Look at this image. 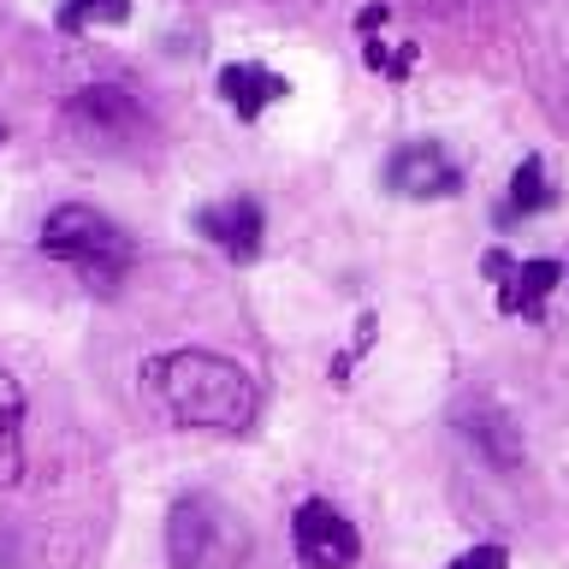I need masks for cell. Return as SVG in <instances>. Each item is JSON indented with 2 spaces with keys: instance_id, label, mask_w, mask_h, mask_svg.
<instances>
[{
  "instance_id": "obj_1",
  "label": "cell",
  "mask_w": 569,
  "mask_h": 569,
  "mask_svg": "<svg viewBox=\"0 0 569 569\" xmlns=\"http://www.w3.org/2000/svg\"><path fill=\"white\" fill-rule=\"evenodd\" d=\"M142 380L172 421L208 427V433H249L261 416V391L231 356L213 350H160L142 362Z\"/></svg>"
},
{
  "instance_id": "obj_2",
  "label": "cell",
  "mask_w": 569,
  "mask_h": 569,
  "mask_svg": "<svg viewBox=\"0 0 569 569\" xmlns=\"http://www.w3.org/2000/svg\"><path fill=\"white\" fill-rule=\"evenodd\" d=\"M36 243H42L48 261L71 267L78 284H89V291H101V297H113L137 267V243L124 238V226L107 220V213L89 208V202H60L42 220V238Z\"/></svg>"
},
{
  "instance_id": "obj_3",
  "label": "cell",
  "mask_w": 569,
  "mask_h": 569,
  "mask_svg": "<svg viewBox=\"0 0 569 569\" xmlns=\"http://www.w3.org/2000/svg\"><path fill=\"white\" fill-rule=\"evenodd\" d=\"M256 551L243 510L220 492H184L167 516V558L172 569H243Z\"/></svg>"
},
{
  "instance_id": "obj_4",
  "label": "cell",
  "mask_w": 569,
  "mask_h": 569,
  "mask_svg": "<svg viewBox=\"0 0 569 569\" xmlns=\"http://www.w3.org/2000/svg\"><path fill=\"white\" fill-rule=\"evenodd\" d=\"M291 546H297L302 569H350L362 558V533H356V522L338 505H327V498H302L297 505Z\"/></svg>"
},
{
  "instance_id": "obj_5",
  "label": "cell",
  "mask_w": 569,
  "mask_h": 569,
  "mask_svg": "<svg viewBox=\"0 0 569 569\" xmlns=\"http://www.w3.org/2000/svg\"><path fill=\"white\" fill-rule=\"evenodd\" d=\"M386 190L403 196V202H445V196L462 190V172L433 137H421V142H403V149L386 160Z\"/></svg>"
},
{
  "instance_id": "obj_6",
  "label": "cell",
  "mask_w": 569,
  "mask_h": 569,
  "mask_svg": "<svg viewBox=\"0 0 569 569\" xmlns=\"http://www.w3.org/2000/svg\"><path fill=\"white\" fill-rule=\"evenodd\" d=\"M487 273L498 279V315H522V320H540L551 291L569 279L563 261L551 256H533V261H510L505 249H492L487 256Z\"/></svg>"
},
{
  "instance_id": "obj_7",
  "label": "cell",
  "mask_w": 569,
  "mask_h": 569,
  "mask_svg": "<svg viewBox=\"0 0 569 569\" xmlns=\"http://www.w3.org/2000/svg\"><path fill=\"white\" fill-rule=\"evenodd\" d=\"M196 231H202L226 261H256L261 238H267V213H261L256 196H226V202H208L196 213Z\"/></svg>"
},
{
  "instance_id": "obj_8",
  "label": "cell",
  "mask_w": 569,
  "mask_h": 569,
  "mask_svg": "<svg viewBox=\"0 0 569 569\" xmlns=\"http://www.w3.org/2000/svg\"><path fill=\"white\" fill-rule=\"evenodd\" d=\"M71 124L89 131V137H107V142L149 131V119H142V107H137V96L124 83H89V89H78V96H71Z\"/></svg>"
},
{
  "instance_id": "obj_9",
  "label": "cell",
  "mask_w": 569,
  "mask_h": 569,
  "mask_svg": "<svg viewBox=\"0 0 569 569\" xmlns=\"http://www.w3.org/2000/svg\"><path fill=\"white\" fill-rule=\"evenodd\" d=\"M220 96H226V107H231L243 124H256L273 101L291 96V78H279V71H267V66H256V60H238V66L220 71Z\"/></svg>"
},
{
  "instance_id": "obj_10",
  "label": "cell",
  "mask_w": 569,
  "mask_h": 569,
  "mask_svg": "<svg viewBox=\"0 0 569 569\" xmlns=\"http://www.w3.org/2000/svg\"><path fill=\"white\" fill-rule=\"evenodd\" d=\"M24 480V391L0 368V487Z\"/></svg>"
},
{
  "instance_id": "obj_11",
  "label": "cell",
  "mask_w": 569,
  "mask_h": 569,
  "mask_svg": "<svg viewBox=\"0 0 569 569\" xmlns=\"http://www.w3.org/2000/svg\"><path fill=\"white\" fill-rule=\"evenodd\" d=\"M551 208V178H546V160L540 154H522V167L510 172V196L498 208V220H528V213H546Z\"/></svg>"
},
{
  "instance_id": "obj_12",
  "label": "cell",
  "mask_w": 569,
  "mask_h": 569,
  "mask_svg": "<svg viewBox=\"0 0 569 569\" xmlns=\"http://www.w3.org/2000/svg\"><path fill=\"white\" fill-rule=\"evenodd\" d=\"M131 18V0H66L60 7V30H89V24H124Z\"/></svg>"
},
{
  "instance_id": "obj_13",
  "label": "cell",
  "mask_w": 569,
  "mask_h": 569,
  "mask_svg": "<svg viewBox=\"0 0 569 569\" xmlns=\"http://www.w3.org/2000/svg\"><path fill=\"white\" fill-rule=\"evenodd\" d=\"M362 60H368V71H380V78L403 83V78H409V66H416V48H409V42H368V48H362Z\"/></svg>"
},
{
  "instance_id": "obj_14",
  "label": "cell",
  "mask_w": 569,
  "mask_h": 569,
  "mask_svg": "<svg viewBox=\"0 0 569 569\" xmlns=\"http://www.w3.org/2000/svg\"><path fill=\"white\" fill-rule=\"evenodd\" d=\"M445 569H510V551L505 546H469V551H457Z\"/></svg>"
},
{
  "instance_id": "obj_15",
  "label": "cell",
  "mask_w": 569,
  "mask_h": 569,
  "mask_svg": "<svg viewBox=\"0 0 569 569\" xmlns=\"http://www.w3.org/2000/svg\"><path fill=\"white\" fill-rule=\"evenodd\" d=\"M386 7H362V12H356V30H373V24H386Z\"/></svg>"
},
{
  "instance_id": "obj_16",
  "label": "cell",
  "mask_w": 569,
  "mask_h": 569,
  "mask_svg": "<svg viewBox=\"0 0 569 569\" xmlns=\"http://www.w3.org/2000/svg\"><path fill=\"white\" fill-rule=\"evenodd\" d=\"M0 149H7V131H0Z\"/></svg>"
}]
</instances>
